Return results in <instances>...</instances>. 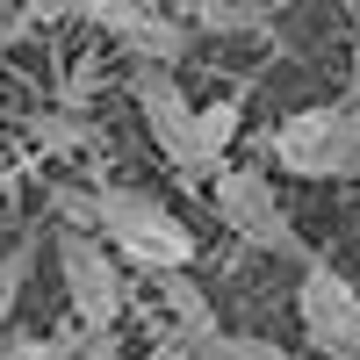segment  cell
<instances>
[{
    "label": "cell",
    "mask_w": 360,
    "mask_h": 360,
    "mask_svg": "<svg viewBox=\"0 0 360 360\" xmlns=\"http://www.w3.org/2000/svg\"><path fill=\"white\" fill-rule=\"evenodd\" d=\"M79 231H94L101 245L115 252V266H144V274H188L195 266V224L173 217V209L152 188H130V180H94L86 188V217Z\"/></svg>",
    "instance_id": "1"
},
{
    "label": "cell",
    "mask_w": 360,
    "mask_h": 360,
    "mask_svg": "<svg viewBox=\"0 0 360 360\" xmlns=\"http://www.w3.org/2000/svg\"><path fill=\"white\" fill-rule=\"evenodd\" d=\"M266 159L274 173L295 180H360V101H310L288 108L274 130H266Z\"/></svg>",
    "instance_id": "2"
},
{
    "label": "cell",
    "mask_w": 360,
    "mask_h": 360,
    "mask_svg": "<svg viewBox=\"0 0 360 360\" xmlns=\"http://www.w3.org/2000/svg\"><path fill=\"white\" fill-rule=\"evenodd\" d=\"M58 288H65V310L79 317L86 339H115V324H123V310H130V288H123L115 252L94 231L58 224Z\"/></svg>",
    "instance_id": "3"
},
{
    "label": "cell",
    "mask_w": 360,
    "mask_h": 360,
    "mask_svg": "<svg viewBox=\"0 0 360 360\" xmlns=\"http://www.w3.org/2000/svg\"><path fill=\"white\" fill-rule=\"evenodd\" d=\"M209 202H217V217H224V231L238 238V245L274 252V259H310L303 238H295L288 202H281V188H274V173H259V166H224L217 180H209Z\"/></svg>",
    "instance_id": "4"
},
{
    "label": "cell",
    "mask_w": 360,
    "mask_h": 360,
    "mask_svg": "<svg viewBox=\"0 0 360 360\" xmlns=\"http://www.w3.org/2000/svg\"><path fill=\"white\" fill-rule=\"evenodd\" d=\"M295 317H303V339L317 360H360V281L332 259H303V281H295Z\"/></svg>",
    "instance_id": "5"
},
{
    "label": "cell",
    "mask_w": 360,
    "mask_h": 360,
    "mask_svg": "<svg viewBox=\"0 0 360 360\" xmlns=\"http://www.w3.org/2000/svg\"><path fill=\"white\" fill-rule=\"evenodd\" d=\"M130 108H137V123H144V137L159 144V159L180 173V180H202L195 173V94L180 86L173 72H152V65H137L130 72Z\"/></svg>",
    "instance_id": "6"
},
{
    "label": "cell",
    "mask_w": 360,
    "mask_h": 360,
    "mask_svg": "<svg viewBox=\"0 0 360 360\" xmlns=\"http://www.w3.org/2000/svg\"><path fill=\"white\" fill-rule=\"evenodd\" d=\"M72 15H79V22H94L101 37H115L130 58H144L152 72H173L180 58H188V44H195V37H188V22L166 15V8H130V0H79Z\"/></svg>",
    "instance_id": "7"
},
{
    "label": "cell",
    "mask_w": 360,
    "mask_h": 360,
    "mask_svg": "<svg viewBox=\"0 0 360 360\" xmlns=\"http://www.w3.org/2000/svg\"><path fill=\"white\" fill-rule=\"evenodd\" d=\"M159 303H166V339L180 346V353H195V346H209L224 332L217 324V303L195 288V274H159Z\"/></svg>",
    "instance_id": "8"
},
{
    "label": "cell",
    "mask_w": 360,
    "mask_h": 360,
    "mask_svg": "<svg viewBox=\"0 0 360 360\" xmlns=\"http://www.w3.org/2000/svg\"><path fill=\"white\" fill-rule=\"evenodd\" d=\"M238 123H245V94H217L195 108V173L217 180L231 166V144H238Z\"/></svg>",
    "instance_id": "9"
},
{
    "label": "cell",
    "mask_w": 360,
    "mask_h": 360,
    "mask_svg": "<svg viewBox=\"0 0 360 360\" xmlns=\"http://www.w3.org/2000/svg\"><path fill=\"white\" fill-rule=\"evenodd\" d=\"M29 144H37L44 159H79V152L101 144V130H94V115H79V108H37L29 115Z\"/></svg>",
    "instance_id": "10"
},
{
    "label": "cell",
    "mask_w": 360,
    "mask_h": 360,
    "mask_svg": "<svg viewBox=\"0 0 360 360\" xmlns=\"http://www.w3.org/2000/svg\"><path fill=\"white\" fill-rule=\"evenodd\" d=\"M188 360H295V353L274 346V339H259V332H217L209 346H195Z\"/></svg>",
    "instance_id": "11"
},
{
    "label": "cell",
    "mask_w": 360,
    "mask_h": 360,
    "mask_svg": "<svg viewBox=\"0 0 360 360\" xmlns=\"http://www.w3.org/2000/svg\"><path fill=\"white\" fill-rule=\"evenodd\" d=\"M29 266H37V245H8L0 252V332H8V317H15V303H22V288H29Z\"/></svg>",
    "instance_id": "12"
},
{
    "label": "cell",
    "mask_w": 360,
    "mask_h": 360,
    "mask_svg": "<svg viewBox=\"0 0 360 360\" xmlns=\"http://www.w3.org/2000/svg\"><path fill=\"white\" fill-rule=\"evenodd\" d=\"M180 22L195 29H266V8H217V0H195V8H180Z\"/></svg>",
    "instance_id": "13"
},
{
    "label": "cell",
    "mask_w": 360,
    "mask_h": 360,
    "mask_svg": "<svg viewBox=\"0 0 360 360\" xmlns=\"http://www.w3.org/2000/svg\"><path fill=\"white\" fill-rule=\"evenodd\" d=\"M0 360H79V339H22V332H0Z\"/></svg>",
    "instance_id": "14"
},
{
    "label": "cell",
    "mask_w": 360,
    "mask_h": 360,
    "mask_svg": "<svg viewBox=\"0 0 360 360\" xmlns=\"http://www.w3.org/2000/svg\"><path fill=\"white\" fill-rule=\"evenodd\" d=\"M79 360H130L115 339H79Z\"/></svg>",
    "instance_id": "15"
},
{
    "label": "cell",
    "mask_w": 360,
    "mask_h": 360,
    "mask_svg": "<svg viewBox=\"0 0 360 360\" xmlns=\"http://www.w3.org/2000/svg\"><path fill=\"white\" fill-rule=\"evenodd\" d=\"M346 101H360V51H353V72H346Z\"/></svg>",
    "instance_id": "16"
},
{
    "label": "cell",
    "mask_w": 360,
    "mask_h": 360,
    "mask_svg": "<svg viewBox=\"0 0 360 360\" xmlns=\"http://www.w3.org/2000/svg\"><path fill=\"white\" fill-rule=\"evenodd\" d=\"M8 188H15V166H0V195H8Z\"/></svg>",
    "instance_id": "17"
}]
</instances>
